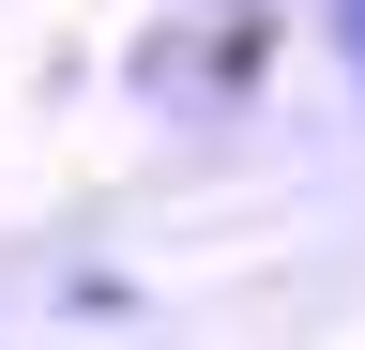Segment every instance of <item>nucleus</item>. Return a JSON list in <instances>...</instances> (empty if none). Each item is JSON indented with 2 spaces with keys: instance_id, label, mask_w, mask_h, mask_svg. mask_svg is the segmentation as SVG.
I'll return each mask as SVG.
<instances>
[{
  "instance_id": "1",
  "label": "nucleus",
  "mask_w": 365,
  "mask_h": 350,
  "mask_svg": "<svg viewBox=\"0 0 365 350\" xmlns=\"http://www.w3.org/2000/svg\"><path fill=\"white\" fill-rule=\"evenodd\" d=\"M319 46H335V76L365 92V0H319Z\"/></svg>"
}]
</instances>
